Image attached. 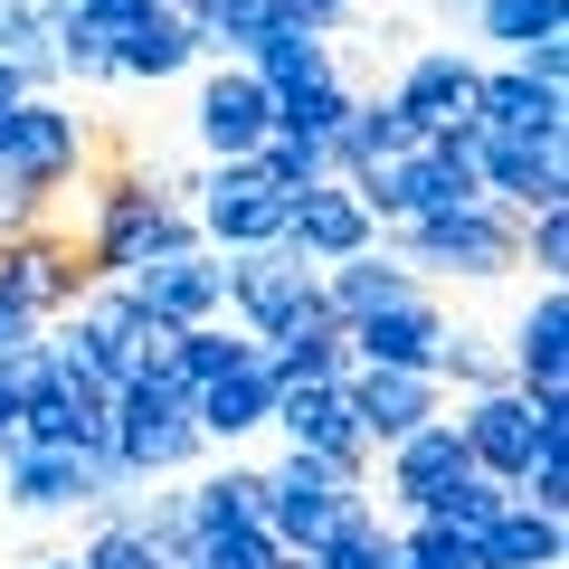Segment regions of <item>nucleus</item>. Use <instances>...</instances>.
<instances>
[{"mask_svg": "<svg viewBox=\"0 0 569 569\" xmlns=\"http://www.w3.org/2000/svg\"><path fill=\"white\" fill-rule=\"evenodd\" d=\"M86 276H133V266L152 257H181V247H200V219H190V200H171L162 171L142 162H114L96 181V209H86Z\"/></svg>", "mask_w": 569, "mask_h": 569, "instance_id": "1", "label": "nucleus"}, {"mask_svg": "<svg viewBox=\"0 0 569 569\" xmlns=\"http://www.w3.org/2000/svg\"><path fill=\"white\" fill-rule=\"evenodd\" d=\"M380 247L408 257L427 284H437V276L485 284V276H512V266H522V219H512L503 200H456V209H427V219L380 228Z\"/></svg>", "mask_w": 569, "mask_h": 569, "instance_id": "2", "label": "nucleus"}, {"mask_svg": "<svg viewBox=\"0 0 569 569\" xmlns=\"http://www.w3.org/2000/svg\"><path fill=\"white\" fill-rule=\"evenodd\" d=\"M133 493L114 447H10L0 456V503L10 512H104Z\"/></svg>", "mask_w": 569, "mask_h": 569, "instance_id": "3", "label": "nucleus"}, {"mask_svg": "<svg viewBox=\"0 0 569 569\" xmlns=\"http://www.w3.org/2000/svg\"><path fill=\"white\" fill-rule=\"evenodd\" d=\"M361 503H370V475H342L332 456L284 447L276 466H266V531H276L284 550H323Z\"/></svg>", "mask_w": 569, "mask_h": 569, "instance_id": "4", "label": "nucleus"}, {"mask_svg": "<svg viewBox=\"0 0 569 569\" xmlns=\"http://www.w3.org/2000/svg\"><path fill=\"white\" fill-rule=\"evenodd\" d=\"M466 152H475L485 200H503L512 219L569 209V133H493V123H466Z\"/></svg>", "mask_w": 569, "mask_h": 569, "instance_id": "5", "label": "nucleus"}, {"mask_svg": "<svg viewBox=\"0 0 569 569\" xmlns=\"http://www.w3.org/2000/svg\"><path fill=\"white\" fill-rule=\"evenodd\" d=\"M228 323L238 332H276V323H295V313H313L323 305V266L313 257H295L284 238H266V247H228Z\"/></svg>", "mask_w": 569, "mask_h": 569, "instance_id": "6", "label": "nucleus"}, {"mask_svg": "<svg viewBox=\"0 0 569 569\" xmlns=\"http://www.w3.org/2000/svg\"><path fill=\"white\" fill-rule=\"evenodd\" d=\"M0 171L58 200V190L86 171V114L67 96H20L10 114H0Z\"/></svg>", "mask_w": 569, "mask_h": 569, "instance_id": "7", "label": "nucleus"}, {"mask_svg": "<svg viewBox=\"0 0 569 569\" xmlns=\"http://www.w3.org/2000/svg\"><path fill=\"white\" fill-rule=\"evenodd\" d=\"M190 219H200V247H266L284 238V190L266 181L257 162H200L190 171Z\"/></svg>", "mask_w": 569, "mask_h": 569, "instance_id": "8", "label": "nucleus"}, {"mask_svg": "<svg viewBox=\"0 0 569 569\" xmlns=\"http://www.w3.org/2000/svg\"><path fill=\"white\" fill-rule=\"evenodd\" d=\"M447 418H456V437H466V466H475V475H493V485H512V475L531 466V447H541V399H522L512 380L466 389Z\"/></svg>", "mask_w": 569, "mask_h": 569, "instance_id": "9", "label": "nucleus"}, {"mask_svg": "<svg viewBox=\"0 0 569 569\" xmlns=\"http://www.w3.org/2000/svg\"><path fill=\"white\" fill-rule=\"evenodd\" d=\"M266 427H276L284 447H305V456H332L342 475H370V437H361V418H351L342 380H276Z\"/></svg>", "mask_w": 569, "mask_h": 569, "instance_id": "10", "label": "nucleus"}, {"mask_svg": "<svg viewBox=\"0 0 569 569\" xmlns=\"http://www.w3.org/2000/svg\"><path fill=\"white\" fill-rule=\"evenodd\" d=\"M284 247L313 257V266H342V257H361V247H380V219L361 209V190H351L342 171H323V181L284 190Z\"/></svg>", "mask_w": 569, "mask_h": 569, "instance_id": "11", "label": "nucleus"}, {"mask_svg": "<svg viewBox=\"0 0 569 569\" xmlns=\"http://www.w3.org/2000/svg\"><path fill=\"white\" fill-rule=\"evenodd\" d=\"M342 351L361 370H437V351H447V305H437V284H418V295H399V305L342 323Z\"/></svg>", "mask_w": 569, "mask_h": 569, "instance_id": "12", "label": "nucleus"}, {"mask_svg": "<svg viewBox=\"0 0 569 569\" xmlns=\"http://www.w3.org/2000/svg\"><path fill=\"white\" fill-rule=\"evenodd\" d=\"M123 295H133L162 332H190V323H209V313H228V266H219V247H181V257L133 266Z\"/></svg>", "mask_w": 569, "mask_h": 569, "instance_id": "13", "label": "nucleus"}, {"mask_svg": "<svg viewBox=\"0 0 569 569\" xmlns=\"http://www.w3.org/2000/svg\"><path fill=\"white\" fill-rule=\"evenodd\" d=\"M266 123H276V96L257 86V67H238V58H219L200 77V104H190V133H200V152L209 162H247L266 142Z\"/></svg>", "mask_w": 569, "mask_h": 569, "instance_id": "14", "label": "nucleus"}, {"mask_svg": "<svg viewBox=\"0 0 569 569\" xmlns=\"http://www.w3.org/2000/svg\"><path fill=\"white\" fill-rule=\"evenodd\" d=\"M466 475V437H456V418L437 408V418H418L408 437H389L380 447V493L399 512H418V503H437V493Z\"/></svg>", "mask_w": 569, "mask_h": 569, "instance_id": "15", "label": "nucleus"}, {"mask_svg": "<svg viewBox=\"0 0 569 569\" xmlns=\"http://www.w3.org/2000/svg\"><path fill=\"white\" fill-rule=\"evenodd\" d=\"M0 284H10V295H20L39 323H58V313L77 305L96 276H86V247H77V238H58V228H29V238L0 247Z\"/></svg>", "mask_w": 569, "mask_h": 569, "instance_id": "16", "label": "nucleus"}, {"mask_svg": "<svg viewBox=\"0 0 569 569\" xmlns=\"http://www.w3.org/2000/svg\"><path fill=\"white\" fill-rule=\"evenodd\" d=\"M190 67H200V29H190L181 0H142L114 29V86H171Z\"/></svg>", "mask_w": 569, "mask_h": 569, "instance_id": "17", "label": "nucleus"}, {"mask_svg": "<svg viewBox=\"0 0 569 569\" xmlns=\"http://www.w3.org/2000/svg\"><path fill=\"white\" fill-rule=\"evenodd\" d=\"M475 67L466 48H418V58L399 67V86H389V104H399L418 133H466L475 123Z\"/></svg>", "mask_w": 569, "mask_h": 569, "instance_id": "18", "label": "nucleus"}, {"mask_svg": "<svg viewBox=\"0 0 569 569\" xmlns=\"http://www.w3.org/2000/svg\"><path fill=\"white\" fill-rule=\"evenodd\" d=\"M342 399H351V418H361L370 456H380L389 437H408L418 418L447 408V380H437V370H361V361H351L342 370Z\"/></svg>", "mask_w": 569, "mask_h": 569, "instance_id": "19", "label": "nucleus"}, {"mask_svg": "<svg viewBox=\"0 0 569 569\" xmlns=\"http://www.w3.org/2000/svg\"><path fill=\"white\" fill-rule=\"evenodd\" d=\"M104 408H114L104 380L48 361V389L20 399V447H104Z\"/></svg>", "mask_w": 569, "mask_h": 569, "instance_id": "20", "label": "nucleus"}, {"mask_svg": "<svg viewBox=\"0 0 569 569\" xmlns=\"http://www.w3.org/2000/svg\"><path fill=\"white\" fill-rule=\"evenodd\" d=\"M503 370H512L522 399H569V284H541L531 295V313L503 342Z\"/></svg>", "mask_w": 569, "mask_h": 569, "instance_id": "21", "label": "nucleus"}, {"mask_svg": "<svg viewBox=\"0 0 569 569\" xmlns=\"http://www.w3.org/2000/svg\"><path fill=\"white\" fill-rule=\"evenodd\" d=\"M475 123H493V133H569V86L531 77L522 58H493V67H475Z\"/></svg>", "mask_w": 569, "mask_h": 569, "instance_id": "22", "label": "nucleus"}, {"mask_svg": "<svg viewBox=\"0 0 569 569\" xmlns=\"http://www.w3.org/2000/svg\"><path fill=\"white\" fill-rule=\"evenodd\" d=\"M266 408H276V370H266V351H247L238 370H219V380L190 389V418H200L209 447H238V437H257Z\"/></svg>", "mask_w": 569, "mask_h": 569, "instance_id": "23", "label": "nucleus"}, {"mask_svg": "<svg viewBox=\"0 0 569 569\" xmlns=\"http://www.w3.org/2000/svg\"><path fill=\"white\" fill-rule=\"evenodd\" d=\"M418 266L408 257H389V247H361V257H342V266H323V313L332 323H361V313H380V305H399V295H418Z\"/></svg>", "mask_w": 569, "mask_h": 569, "instance_id": "24", "label": "nucleus"}, {"mask_svg": "<svg viewBox=\"0 0 569 569\" xmlns=\"http://www.w3.org/2000/svg\"><path fill=\"white\" fill-rule=\"evenodd\" d=\"M181 512H190V531H219V522H266V466H190L181 475Z\"/></svg>", "mask_w": 569, "mask_h": 569, "instance_id": "25", "label": "nucleus"}, {"mask_svg": "<svg viewBox=\"0 0 569 569\" xmlns=\"http://www.w3.org/2000/svg\"><path fill=\"white\" fill-rule=\"evenodd\" d=\"M560 560H569V512H541L512 493L485 522V569H560Z\"/></svg>", "mask_w": 569, "mask_h": 569, "instance_id": "26", "label": "nucleus"}, {"mask_svg": "<svg viewBox=\"0 0 569 569\" xmlns=\"http://www.w3.org/2000/svg\"><path fill=\"white\" fill-rule=\"evenodd\" d=\"M247 67H257L266 96H284V86H313V77H342V48H332V29H305V20H276L257 48H247Z\"/></svg>", "mask_w": 569, "mask_h": 569, "instance_id": "27", "label": "nucleus"}, {"mask_svg": "<svg viewBox=\"0 0 569 569\" xmlns=\"http://www.w3.org/2000/svg\"><path fill=\"white\" fill-rule=\"evenodd\" d=\"M418 142L427 133L389 96H351V114L323 133V152H332V171H361V162H389V152H418Z\"/></svg>", "mask_w": 569, "mask_h": 569, "instance_id": "28", "label": "nucleus"}, {"mask_svg": "<svg viewBox=\"0 0 569 569\" xmlns=\"http://www.w3.org/2000/svg\"><path fill=\"white\" fill-rule=\"evenodd\" d=\"M257 351H266V370H276V380H342V370H351L342 323H332L323 305H313V313H295V323H276Z\"/></svg>", "mask_w": 569, "mask_h": 569, "instance_id": "29", "label": "nucleus"}, {"mask_svg": "<svg viewBox=\"0 0 569 569\" xmlns=\"http://www.w3.org/2000/svg\"><path fill=\"white\" fill-rule=\"evenodd\" d=\"M466 20L493 58H522L541 39H569V0H466Z\"/></svg>", "mask_w": 569, "mask_h": 569, "instance_id": "30", "label": "nucleus"}, {"mask_svg": "<svg viewBox=\"0 0 569 569\" xmlns=\"http://www.w3.org/2000/svg\"><path fill=\"white\" fill-rule=\"evenodd\" d=\"M284 10L276 0H190V29H200V58H238L247 67V48L276 29Z\"/></svg>", "mask_w": 569, "mask_h": 569, "instance_id": "31", "label": "nucleus"}, {"mask_svg": "<svg viewBox=\"0 0 569 569\" xmlns=\"http://www.w3.org/2000/svg\"><path fill=\"white\" fill-rule=\"evenodd\" d=\"M247 351H257V332H238V323H228V313H209V323L171 332V370H181L190 389H200V380H219V370H238Z\"/></svg>", "mask_w": 569, "mask_h": 569, "instance_id": "32", "label": "nucleus"}, {"mask_svg": "<svg viewBox=\"0 0 569 569\" xmlns=\"http://www.w3.org/2000/svg\"><path fill=\"white\" fill-rule=\"evenodd\" d=\"M305 560H313V569H389V560H399V531L380 522V503H361L323 550H305Z\"/></svg>", "mask_w": 569, "mask_h": 569, "instance_id": "33", "label": "nucleus"}, {"mask_svg": "<svg viewBox=\"0 0 569 569\" xmlns=\"http://www.w3.org/2000/svg\"><path fill=\"white\" fill-rule=\"evenodd\" d=\"M351 96H361L351 77H313V86H284V96H276V123H284V133H313V142H323L332 123L351 114Z\"/></svg>", "mask_w": 569, "mask_h": 569, "instance_id": "34", "label": "nucleus"}, {"mask_svg": "<svg viewBox=\"0 0 569 569\" xmlns=\"http://www.w3.org/2000/svg\"><path fill=\"white\" fill-rule=\"evenodd\" d=\"M77 569H162V560H152V541H142V531L123 522L114 503H104V512H86V541H77Z\"/></svg>", "mask_w": 569, "mask_h": 569, "instance_id": "35", "label": "nucleus"}, {"mask_svg": "<svg viewBox=\"0 0 569 569\" xmlns=\"http://www.w3.org/2000/svg\"><path fill=\"white\" fill-rule=\"evenodd\" d=\"M247 162H257L276 190H305V181H323V171H332V152H323L313 133H284V123H266V142L247 152Z\"/></svg>", "mask_w": 569, "mask_h": 569, "instance_id": "36", "label": "nucleus"}, {"mask_svg": "<svg viewBox=\"0 0 569 569\" xmlns=\"http://www.w3.org/2000/svg\"><path fill=\"white\" fill-rule=\"evenodd\" d=\"M284 560V541L266 522H219V531H200V550H190V569H276Z\"/></svg>", "mask_w": 569, "mask_h": 569, "instance_id": "37", "label": "nucleus"}, {"mask_svg": "<svg viewBox=\"0 0 569 569\" xmlns=\"http://www.w3.org/2000/svg\"><path fill=\"white\" fill-rule=\"evenodd\" d=\"M503 503H512V485H493V475H475V466H466L447 493H437V503H418V512H427V522H447V531H485Z\"/></svg>", "mask_w": 569, "mask_h": 569, "instance_id": "38", "label": "nucleus"}, {"mask_svg": "<svg viewBox=\"0 0 569 569\" xmlns=\"http://www.w3.org/2000/svg\"><path fill=\"white\" fill-rule=\"evenodd\" d=\"M437 380H447V389H493V380H512V370H503V351H493L485 332H456V323H447V351H437Z\"/></svg>", "mask_w": 569, "mask_h": 569, "instance_id": "39", "label": "nucleus"}, {"mask_svg": "<svg viewBox=\"0 0 569 569\" xmlns=\"http://www.w3.org/2000/svg\"><path fill=\"white\" fill-rule=\"evenodd\" d=\"M58 77L114 86V39H104V29H86V20H58Z\"/></svg>", "mask_w": 569, "mask_h": 569, "instance_id": "40", "label": "nucleus"}, {"mask_svg": "<svg viewBox=\"0 0 569 569\" xmlns=\"http://www.w3.org/2000/svg\"><path fill=\"white\" fill-rule=\"evenodd\" d=\"M522 266L541 284H569V209H531L522 219Z\"/></svg>", "mask_w": 569, "mask_h": 569, "instance_id": "41", "label": "nucleus"}, {"mask_svg": "<svg viewBox=\"0 0 569 569\" xmlns=\"http://www.w3.org/2000/svg\"><path fill=\"white\" fill-rule=\"evenodd\" d=\"M39 332H48V323H39V313L20 305V295H10V284H0V361H10V351H29Z\"/></svg>", "mask_w": 569, "mask_h": 569, "instance_id": "42", "label": "nucleus"}, {"mask_svg": "<svg viewBox=\"0 0 569 569\" xmlns=\"http://www.w3.org/2000/svg\"><path fill=\"white\" fill-rule=\"evenodd\" d=\"M142 0H67V20H86V29H104V39H114L123 20H133Z\"/></svg>", "mask_w": 569, "mask_h": 569, "instance_id": "43", "label": "nucleus"}, {"mask_svg": "<svg viewBox=\"0 0 569 569\" xmlns=\"http://www.w3.org/2000/svg\"><path fill=\"white\" fill-rule=\"evenodd\" d=\"M276 10H284V20H305V29H342L361 0H276Z\"/></svg>", "mask_w": 569, "mask_h": 569, "instance_id": "44", "label": "nucleus"}, {"mask_svg": "<svg viewBox=\"0 0 569 569\" xmlns=\"http://www.w3.org/2000/svg\"><path fill=\"white\" fill-rule=\"evenodd\" d=\"M20 447V389H10V370H0V456Z\"/></svg>", "mask_w": 569, "mask_h": 569, "instance_id": "45", "label": "nucleus"}, {"mask_svg": "<svg viewBox=\"0 0 569 569\" xmlns=\"http://www.w3.org/2000/svg\"><path fill=\"white\" fill-rule=\"evenodd\" d=\"M29 569H77V550H58V560H29Z\"/></svg>", "mask_w": 569, "mask_h": 569, "instance_id": "46", "label": "nucleus"}, {"mask_svg": "<svg viewBox=\"0 0 569 569\" xmlns=\"http://www.w3.org/2000/svg\"><path fill=\"white\" fill-rule=\"evenodd\" d=\"M276 569H313V560H305V550H284V560H276Z\"/></svg>", "mask_w": 569, "mask_h": 569, "instance_id": "47", "label": "nucleus"}, {"mask_svg": "<svg viewBox=\"0 0 569 569\" xmlns=\"http://www.w3.org/2000/svg\"><path fill=\"white\" fill-rule=\"evenodd\" d=\"M437 10H447V20H466V0H437Z\"/></svg>", "mask_w": 569, "mask_h": 569, "instance_id": "48", "label": "nucleus"}, {"mask_svg": "<svg viewBox=\"0 0 569 569\" xmlns=\"http://www.w3.org/2000/svg\"><path fill=\"white\" fill-rule=\"evenodd\" d=\"M389 569H427V560H408V550H399V560H389Z\"/></svg>", "mask_w": 569, "mask_h": 569, "instance_id": "49", "label": "nucleus"}]
</instances>
